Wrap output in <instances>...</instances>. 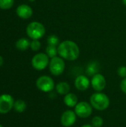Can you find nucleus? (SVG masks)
Wrapping results in <instances>:
<instances>
[{
  "label": "nucleus",
  "instance_id": "nucleus-1",
  "mask_svg": "<svg viewBox=\"0 0 126 127\" xmlns=\"http://www.w3.org/2000/svg\"><path fill=\"white\" fill-rule=\"evenodd\" d=\"M58 54L62 59L68 61H74L79 56V48L78 45L71 40H65L60 42L57 47Z\"/></svg>",
  "mask_w": 126,
  "mask_h": 127
},
{
  "label": "nucleus",
  "instance_id": "nucleus-2",
  "mask_svg": "<svg viewBox=\"0 0 126 127\" xmlns=\"http://www.w3.org/2000/svg\"><path fill=\"white\" fill-rule=\"evenodd\" d=\"M90 103L96 110L105 111L110 106V99L105 93L97 92L91 95L90 97Z\"/></svg>",
  "mask_w": 126,
  "mask_h": 127
},
{
  "label": "nucleus",
  "instance_id": "nucleus-3",
  "mask_svg": "<svg viewBox=\"0 0 126 127\" xmlns=\"http://www.w3.org/2000/svg\"><path fill=\"white\" fill-rule=\"evenodd\" d=\"M26 33L32 39H39L45 34V28L41 22H32L27 26Z\"/></svg>",
  "mask_w": 126,
  "mask_h": 127
},
{
  "label": "nucleus",
  "instance_id": "nucleus-4",
  "mask_svg": "<svg viewBox=\"0 0 126 127\" xmlns=\"http://www.w3.org/2000/svg\"><path fill=\"white\" fill-rule=\"evenodd\" d=\"M37 89L42 92H50L55 88V83L53 78L47 75L40 76L36 82Z\"/></svg>",
  "mask_w": 126,
  "mask_h": 127
},
{
  "label": "nucleus",
  "instance_id": "nucleus-5",
  "mask_svg": "<svg viewBox=\"0 0 126 127\" xmlns=\"http://www.w3.org/2000/svg\"><path fill=\"white\" fill-rule=\"evenodd\" d=\"M48 66L50 72L53 76H59L65 71V63L64 59H62L61 57L56 56L50 59Z\"/></svg>",
  "mask_w": 126,
  "mask_h": 127
},
{
  "label": "nucleus",
  "instance_id": "nucleus-6",
  "mask_svg": "<svg viewBox=\"0 0 126 127\" xmlns=\"http://www.w3.org/2000/svg\"><path fill=\"white\" fill-rule=\"evenodd\" d=\"M49 57L44 53H39L33 56L31 60L33 68L37 71H42L49 65Z\"/></svg>",
  "mask_w": 126,
  "mask_h": 127
},
{
  "label": "nucleus",
  "instance_id": "nucleus-7",
  "mask_svg": "<svg viewBox=\"0 0 126 127\" xmlns=\"http://www.w3.org/2000/svg\"><path fill=\"white\" fill-rule=\"evenodd\" d=\"M93 107L90 103L86 101L79 102L74 107V112L78 118H88L93 112Z\"/></svg>",
  "mask_w": 126,
  "mask_h": 127
},
{
  "label": "nucleus",
  "instance_id": "nucleus-8",
  "mask_svg": "<svg viewBox=\"0 0 126 127\" xmlns=\"http://www.w3.org/2000/svg\"><path fill=\"white\" fill-rule=\"evenodd\" d=\"M14 100L8 94L0 95V114H7L13 109Z\"/></svg>",
  "mask_w": 126,
  "mask_h": 127
},
{
  "label": "nucleus",
  "instance_id": "nucleus-9",
  "mask_svg": "<svg viewBox=\"0 0 126 127\" xmlns=\"http://www.w3.org/2000/svg\"><path fill=\"white\" fill-rule=\"evenodd\" d=\"M77 115L73 110L65 111L60 117V123L64 127H71L74 126L76 121Z\"/></svg>",
  "mask_w": 126,
  "mask_h": 127
},
{
  "label": "nucleus",
  "instance_id": "nucleus-10",
  "mask_svg": "<svg viewBox=\"0 0 126 127\" xmlns=\"http://www.w3.org/2000/svg\"><path fill=\"white\" fill-rule=\"evenodd\" d=\"M106 79L102 74L97 73L91 77V86L96 92H102L106 86Z\"/></svg>",
  "mask_w": 126,
  "mask_h": 127
},
{
  "label": "nucleus",
  "instance_id": "nucleus-11",
  "mask_svg": "<svg viewBox=\"0 0 126 127\" xmlns=\"http://www.w3.org/2000/svg\"><path fill=\"white\" fill-rule=\"evenodd\" d=\"M90 85H91V80L87 76L83 74L77 76L74 80L75 88L80 92L86 91L89 88Z\"/></svg>",
  "mask_w": 126,
  "mask_h": 127
},
{
  "label": "nucleus",
  "instance_id": "nucleus-12",
  "mask_svg": "<svg viewBox=\"0 0 126 127\" xmlns=\"http://www.w3.org/2000/svg\"><path fill=\"white\" fill-rule=\"evenodd\" d=\"M16 13L19 17L23 19H27L30 18L33 15L32 8L27 4H20L16 8Z\"/></svg>",
  "mask_w": 126,
  "mask_h": 127
},
{
  "label": "nucleus",
  "instance_id": "nucleus-13",
  "mask_svg": "<svg viewBox=\"0 0 126 127\" xmlns=\"http://www.w3.org/2000/svg\"><path fill=\"white\" fill-rule=\"evenodd\" d=\"M63 102L66 106L69 108H74L79 103V99L76 95L72 92H69L64 96Z\"/></svg>",
  "mask_w": 126,
  "mask_h": 127
},
{
  "label": "nucleus",
  "instance_id": "nucleus-14",
  "mask_svg": "<svg viewBox=\"0 0 126 127\" xmlns=\"http://www.w3.org/2000/svg\"><path fill=\"white\" fill-rule=\"evenodd\" d=\"M56 92L60 95H65L71 92V86L68 83L62 81L58 83L55 86Z\"/></svg>",
  "mask_w": 126,
  "mask_h": 127
},
{
  "label": "nucleus",
  "instance_id": "nucleus-15",
  "mask_svg": "<svg viewBox=\"0 0 126 127\" xmlns=\"http://www.w3.org/2000/svg\"><path fill=\"white\" fill-rule=\"evenodd\" d=\"M100 70V65L97 62H91L88 63L87 68H86V73L88 76L93 77L96 74L99 73Z\"/></svg>",
  "mask_w": 126,
  "mask_h": 127
},
{
  "label": "nucleus",
  "instance_id": "nucleus-16",
  "mask_svg": "<svg viewBox=\"0 0 126 127\" xmlns=\"http://www.w3.org/2000/svg\"><path fill=\"white\" fill-rule=\"evenodd\" d=\"M30 46V42L26 38H21L16 42V48L19 51H25Z\"/></svg>",
  "mask_w": 126,
  "mask_h": 127
},
{
  "label": "nucleus",
  "instance_id": "nucleus-17",
  "mask_svg": "<svg viewBox=\"0 0 126 127\" xmlns=\"http://www.w3.org/2000/svg\"><path fill=\"white\" fill-rule=\"evenodd\" d=\"M13 109H14V110L16 112H17L19 113H22V112H24L26 110L27 104L23 100L19 99V100L14 101Z\"/></svg>",
  "mask_w": 126,
  "mask_h": 127
},
{
  "label": "nucleus",
  "instance_id": "nucleus-18",
  "mask_svg": "<svg viewBox=\"0 0 126 127\" xmlns=\"http://www.w3.org/2000/svg\"><path fill=\"white\" fill-rule=\"evenodd\" d=\"M45 54L49 57V58H53L57 56L58 54V48L56 46L53 45H48L45 50Z\"/></svg>",
  "mask_w": 126,
  "mask_h": 127
},
{
  "label": "nucleus",
  "instance_id": "nucleus-19",
  "mask_svg": "<svg viewBox=\"0 0 126 127\" xmlns=\"http://www.w3.org/2000/svg\"><path fill=\"white\" fill-rule=\"evenodd\" d=\"M47 42H48V45H53V46H56V47H58V45L60 44L59 37L53 34L50 35L48 37Z\"/></svg>",
  "mask_w": 126,
  "mask_h": 127
},
{
  "label": "nucleus",
  "instance_id": "nucleus-20",
  "mask_svg": "<svg viewBox=\"0 0 126 127\" xmlns=\"http://www.w3.org/2000/svg\"><path fill=\"white\" fill-rule=\"evenodd\" d=\"M104 124V120L100 116H94L91 119V125L94 127H102Z\"/></svg>",
  "mask_w": 126,
  "mask_h": 127
},
{
  "label": "nucleus",
  "instance_id": "nucleus-21",
  "mask_svg": "<svg viewBox=\"0 0 126 127\" xmlns=\"http://www.w3.org/2000/svg\"><path fill=\"white\" fill-rule=\"evenodd\" d=\"M14 0H0V8L7 10L13 7Z\"/></svg>",
  "mask_w": 126,
  "mask_h": 127
},
{
  "label": "nucleus",
  "instance_id": "nucleus-22",
  "mask_svg": "<svg viewBox=\"0 0 126 127\" xmlns=\"http://www.w3.org/2000/svg\"><path fill=\"white\" fill-rule=\"evenodd\" d=\"M30 48L33 51H37L41 48V43L39 41V39H33L32 42H30Z\"/></svg>",
  "mask_w": 126,
  "mask_h": 127
},
{
  "label": "nucleus",
  "instance_id": "nucleus-23",
  "mask_svg": "<svg viewBox=\"0 0 126 127\" xmlns=\"http://www.w3.org/2000/svg\"><path fill=\"white\" fill-rule=\"evenodd\" d=\"M117 74L118 76H120V77L126 78V66L125 65H122L120 67L118 68L117 69Z\"/></svg>",
  "mask_w": 126,
  "mask_h": 127
},
{
  "label": "nucleus",
  "instance_id": "nucleus-24",
  "mask_svg": "<svg viewBox=\"0 0 126 127\" xmlns=\"http://www.w3.org/2000/svg\"><path fill=\"white\" fill-rule=\"evenodd\" d=\"M120 87L121 91L126 95V77L123 78L121 80V82L120 83Z\"/></svg>",
  "mask_w": 126,
  "mask_h": 127
},
{
  "label": "nucleus",
  "instance_id": "nucleus-25",
  "mask_svg": "<svg viewBox=\"0 0 126 127\" xmlns=\"http://www.w3.org/2000/svg\"><path fill=\"white\" fill-rule=\"evenodd\" d=\"M3 63H4V60H3L2 57L0 56V67L3 65Z\"/></svg>",
  "mask_w": 126,
  "mask_h": 127
},
{
  "label": "nucleus",
  "instance_id": "nucleus-26",
  "mask_svg": "<svg viewBox=\"0 0 126 127\" xmlns=\"http://www.w3.org/2000/svg\"><path fill=\"white\" fill-rule=\"evenodd\" d=\"M94 127L91 124H84V125H82V127Z\"/></svg>",
  "mask_w": 126,
  "mask_h": 127
},
{
  "label": "nucleus",
  "instance_id": "nucleus-27",
  "mask_svg": "<svg viewBox=\"0 0 126 127\" xmlns=\"http://www.w3.org/2000/svg\"><path fill=\"white\" fill-rule=\"evenodd\" d=\"M123 3L124 5H126V0H123Z\"/></svg>",
  "mask_w": 126,
  "mask_h": 127
},
{
  "label": "nucleus",
  "instance_id": "nucleus-28",
  "mask_svg": "<svg viewBox=\"0 0 126 127\" xmlns=\"http://www.w3.org/2000/svg\"><path fill=\"white\" fill-rule=\"evenodd\" d=\"M0 127H2V125H1V124H0Z\"/></svg>",
  "mask_w": 126,
  "mask_h": 127
}]
</instances>
